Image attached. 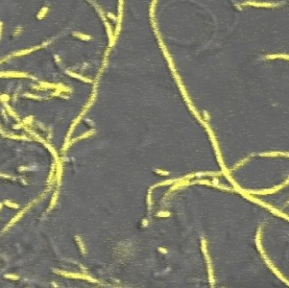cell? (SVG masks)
<instances>
[{
  "mask_svg": "<svg viewBox=\"0 0 289 288\" xmlns=\"http://www.w3.org/2000/svg\"><path fill=\"white\" fill-rule=\"evenodd\" d=\"M279 3L275 2H258V1H247L243 3V6H252L256 8H276L279 6Z\"/></svg>",
  "mask_w": 289,
  "mask_h": 288,
  "instance_id": "1",
  "label": "cell"
}]
</instances>
